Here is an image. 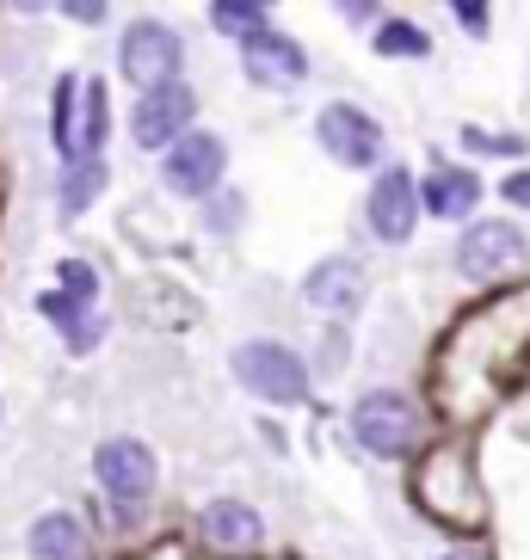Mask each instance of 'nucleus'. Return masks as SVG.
<instances>
[{"label": "nucleus", "mask_w": 530, "mask_h": 560, "mask_svg": "<svg viewBox=\"0 0 530 560\" xmlns=\"http://www.w3.org/2000/svg\"><path fill=\"white\" fill-rule=\"evenodd\" d=\"M234 215H241V203H234V198H222V210H216V203H210V210H204V222H210V229H222V234H229V229H234Z\"/></svg>", "instance_id": "nucleus-27"}, {"label": "nucleus", "mask_w": 530, "mask_h": 560, "mask_svg": "<svg viewBox=\"0 0 530 560\" xmlns=\"http://www.w3.org/2000/svg\"><path fill=\"white\" fill-rule=\"evenodd\" d=\"M222 173H229V149L210 130H192L180 149L161 154V185L173 198H216L222 191Z\"/></svg>", "instance_id": "nucleus-8"}, {"label": "nucleus", "mask_w": 530, "mask_h": 560, "mask_svg": "<svg viewBox=\"0 0 530 560\" xmlns=\"http://www.w3.org/2000/svg\"><path fill=\"white\" fill-rule=\"evenodd\" d=\"M105 130H112V112H105V86L87 81V105H81V161H100Z\"/></svg>", "instance_id": "nucleus-21"}, {"label": "nucleus", "mask_w": 530, "mask_h": 560, "mask_svg": "<svg viewBox=\"0 0 530 560\" xmlns=\"http://www.w3.org/2000/svg\"><path fill=\"white\" fill-rule=\"evenodd\" d=\"M180 62H185V44H180L173 25H161V19H136L130 32H124V44H117V68H124V81H130L136 93L173 86L180 81Z\"/></svg>", "instance_id": "nucleus-3"}, {"label": "nucleus", "mask_w": 530, "mask_h": 560, "mask_svg": "<svg viewBox=\"0 0 530 560\" xmlns=\"http://www.w3.org/2000/svg\"><path fill=\"white\" fill-rule=\"evenodd\" d=\"M241 68H247L253 86L290 93V86H302V74H309V50H302L297 37H284V32H260V37L241 44Z\"/></svg>", "instance_id": "nucleus-11"}, {"label": "nucleus", "mask_w": 530, "mask_h": 560, "mask_svg": "<svg viewBox=\"0 0 530 560\" xmlns=\"http://www.w3.org/2000/svg\"><path fill=\"white\" fill-rule=\"evenodd\" d=\"M192 117H198V93H192L185 81L154 86V93H142L136 112H130V142L136 149L166 154V149H180L185 136H192Z\"/></svg>", "instance_id": "nucleus-7"}, {"label": "nucleus", "mask_w": 530, "mask_h": 560, "mask_svg": "<svg viewBox=\"0 0 530 560\" xmlns=\"http://www.w3.org/2000/svg\"><path fill=\"white\" fill-rule=\"evenodd\" d=\"M419 198H426V210H431V215H445V222H475L481 179L469 173V166H438V173H426Z\"/></svg>", "instance_id": "nucleus-15"}, {"label": "nucleus", "mask_w": 530, "mask_h": 560, "mask_svg": "<svg viewBox=\"0 0 530 560\" xmlns=\"http://www.w3.org/2000/svg\"><path fill=\"white\" fill-rule=\"evenodd\" d=\"M229 370L253 400H265V407H297V400H309V363L290 346H278V339H247V346H234Z\"/></svg>", "instance_id": "nucleus-1"}, {"label": "nucleus", "mask_w": 530, "mask_h": 560, "mask_svg": "<svg viewBox=\"0 0 530 560\" xmlns=\"http://www.w3.org/2000/svg\"><path fill=\"white\" fill-rule=\"evenodd\" d=\"M198 536L210 555H253L265 542V517L247 505V499H210L198 511Z\"/></svg>", "instance_id": "nucleus-12"}, {"label": "nucleus", "mask_w": 530, "mask_h": 560, "mask_svg": "<svg viewBox=\"0 0 530 560\" xmlns=\"http://www.w3.org/2000/svg\"><path fill=\"white\" fill-rule=\"evenodd\" d=\"M210 25H216L222 37H241V44H247V37L272 32V13H265L260 0H216V7H210Z\"/></svg>", "instance_id": "nucleus-19"}, {"label": "nucleus", "mask_w": 530, "mask_h": 560, "mask_svg": "<svg viewBox=\"0 0 530 560\" xmlns=\"http://www.w3.org/2000/svg\"><path fill=\"white\" fill-rule=\"evenodd\" d=\"M457 265H463V278H506L525 265V234L512 222H469L457 234Z\"/></svg>", "instance_id": "nucleus-9"}, {"label": "nucleus", "mask_w": 530, "mask_h": 560, "mask_svg": "<svg viewBox=\"0 0 530 560\" xmlns=\"http://www.w3.org/2000/svg\"><path fill=\"white\" fill-rule=\"evenodd\" d=\"M438 560H475V555H463V548H450V555H438Z\"/></svg>", "instance_id": "nucleus-29"}, {"label": "nucleus", "mask_w": 530, "mask_h": 560, "mask_svg": "<svg viewBox=\"0 0 530 560\" xmlns=\"http://www.w3.org/2000/svg\"><path fill=\"white\" fill-rule=\"evenodd\" d=\"M315 142L333 154L339 166H352V173H365V166L382 161V124L365 112V105H346V100H333L315 112ZM382 173V166H377Z\"/></svg>", "instance_id": "nucleus-6"}, {"label": "nucleus", "mask_w": 530, "mask_h": 560, "mask_svg": "<svg viewBox=\"0 0 530 560\" xmlns=\"http://www.w3.org/2000/svg\"><path fill=\"white\" fill-rule=\"evenodd\" d=\"M463 149H475V154H525V136H481V130H463Z\"/></svg>", "instance_id": "nucleus-23"}, {"label": "nucleus", "mask_w": 530, "mask_h": 560, "mask_svg": "<svg viewBox=\"0 0 530 560\" xmlns=\"http://www.w3.org/2000/svg\"><path fill=\"white\" fill-rule=\"evenodd\" d=\"M450 13H457V25H463L469 37H487V7H481V0H457Z\"/></svg>", "instance_id": "nucleus-24"}, {"label": "nucleus", "mask_w": 530, "mask_h": 560, "mask_svg": "<svg viewBox=\"0 0 530 560\" xmlns=\"http://www.w3.org/2000/svg\"><path fill=\"white\" fill-rule=\"evenodd\" d=\"M93 475H100V493L112 499L117 511H136V505L154 499L161 468H154L149 444H136V438H105V444L93 450Z\"/></svg>", "instance_id": "nucleus-4"}, {"label": "nucleus", "mask_w": 530, "mask_h": 560, "mask_svg": "<svg viewBox=\"0 0 530 560\" xmlns=\"http://www.w3.org/2000/svg\"><path fill=\"white\" fill-rule=\"evenodd\" d=\"M499 191H506V203L530 210V173H506V179H499Z\"/></svg>", "instance_id": "nucleus-26"}, {"label": "nucleus", "mask_w": 530, "mask_h": 560, "mask_svg": "<svg viewBox=\"0 0 530 560\" xmlns=\"http://www.w3.org/2000/svg\"><path fill=\"white\" fill-rule=\"evenodd\" d=\"M450 480H463V462L450 456V450H438L414 480L419 511H426L431 524H481V499L475 493H450Z\"/></svg>", "instance_id": "nucleus-10"}, {"label": "nucleus", "mask_w": 530, "mask_h": 560, "mask_svg": "<svg viewBox=\"0 0 530 560\" xmlns=\"http://www.w3.org/2000/svg\"><path fill=\"white\" fill-rule=\"evenodd\" d=\"M302 296L327 314H358L365 308V271L352 259H321L309 278H302Z\"/></svg>", "instance_id": "nucleus-13"}, {"label": "nucleus", "mask_w": 530, "mask_h": 560, "mask_svg": "<svg viewBox=\"0 0 530 560\" xmlns=\"http://www.w3.org/2000/svg\"><path fill=\"white\" fill-rule=\"evenodd\" d=\"M370 50H377V56H389V62H419V56L431 50V37L419 32L414 19H382V25H377V37H370Z\"/></svg>", "instance_id": "nucleus-18"}, {"label": "nucleus", "mask_w": 530, "mask_h": 560, "mask_svg": "<svg viewBox=\"0 0 530 560\" xmlns=\"http://www.w3.org/2000/svg\"><path fill=\"white\" fill-rule=\"evenodd\" d=\"M25 548H32V560H93V536L74 511H44L25 536Z\"/></svg>", "instance_id": "nucleus-14"}, {"label": "nucleus", "mask_w": 530, "mask_h": 560, "mask_svg": "<svg viewBox=\"0 0 530 560\" xmlns=\"http://www.w3.org/2000/svg\"><path fill=\"white\" fill-rule=\"evenodd\" d=\"M56 290H62L68 302H87V308H93L100 278H93V265H87V259H62V265H56Z\"/></svg>", "instance_id": "nucleus-22"}, {"label": "nucleus", "mask_w": 530, "mask_h": 560, "mask_svg": "<svg viewBox=\"0 0 530 560\" xmlns=\"http://www.w3.org/2000/svg\"><path fill=\"white\" fill-rule=\"evenodd\" d=\"M339 13H346L352 25H365V19H377V7H370V0H346V7H339Z\"/></svg>", "instance_id": "nucleus-28"}, {"label": "nucleus", "mask_w": 530, "mask_h": 560, "mask_svg": "<svg viewBox=\"0 0 530 560\" xmlns=\"http://www.w3.org/2000/svg\"><path fill=\"white\" fill-rule=\"evenodd\" d=\"M62 19H74V25H105V7L100 0H62Z\"/></svg>", "instance_id": "nucleus-25"}, {"label": "nucleus", "mask_w": 530, "mask_h": 560, "mask_svg": "<svg viewBox=\"0 0 530 560\" xmlns=\"http://www.w3.org/2000/svg\"><path fill=\"white\" fill-rule=\"evenodd\" d=\"M81 105H87L81 74H62L56 81V105H50V142L68 166H81Z\"/></svg>", "instance_id": "nucleus-16"}, {"label": "nucleus", "mask_w": 530, "mask_h": 560, "mask_svg": "<svg viewBox=\"0 0 530 560\" xmlns=\"http://www.w3.org/2000/svg\"><path fill=\"white\" fill-rule=\"evenodd\" d=\"M419 431H426V419H419V407L401 395V388H370V395H358V407H352V438L382 462L414 456Z\"/></svg>", "instance_id": "nucleus-2"}, {"label": "nucleus", "mask_w": 530, "mask_h": 560, "mask_svg": "<svg viewBox=\"0 0 530 560\" xmlns=\"http://www.w3.org/2000/svg\"><path fill=\"white\" fill-rule=\"evenodd\" d=\"M37 308L56 320V332H62V346L68 351H93L105 339V314L100 308H87V302H68L62 290H50V296L37 302Z\"/></svg>", "instance_id": "nucleus-17"}, {"label": "nucleus", "mask_w": 530, "mask_h": 560, "mask_svg": "<svg viewBox=\"0 0 530 560\" xmlns=\"http://www.w3.org/2000/svg\"><path fill=\"white\" fill-rule=\"evenodd\" d=\"M100 185H105V161H81V166H68V173H62V191H56L62 215H81L87 203L100 198Z\"/></svg>", "instance_id": "nucleus-20"}, {"label": "nucleus", "mask_w": 530, "mask_h": 560, "mask_svg": "<svg viewBox=\"0 0 530 560\" xmlns=\"http://www.w3.org/2000/svg\"><path fill=\"white\" fill-rule=\"evenodd\" d=\"M419 210H426V198H419V185L407 166H382L377 179H370L365 191V222L370 234H377L382 247H407L419 229Z\"/></svg>", "instance_id": "nucleus-5"}]
</instances>
